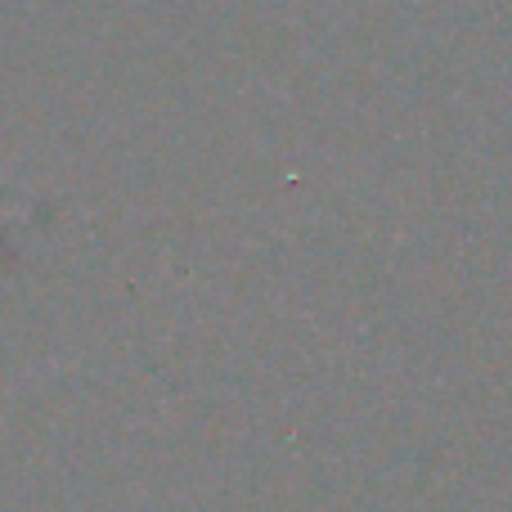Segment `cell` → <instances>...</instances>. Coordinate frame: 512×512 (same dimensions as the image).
I'll list each match as a JSON object with an SVG mask.
<instances>
[{"label":"cell","mask_w":512,"mask_h":512,"mask_svg":"<svg viewBox=\"0 0 512 512\" xmlns=\"http://www.w3.org/2000/svg\"><path fill=\"white\" fill-rule=\"evenodd\" d=\"M0 221H9V212H0Z\"/></svg>","instance_id":"1"}]
</instances>
